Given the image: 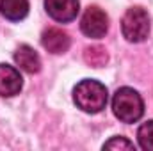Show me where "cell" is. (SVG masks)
<instances>
[{"instance_id":"obj_1","label":"cell","mask_w":153,"mask_h":151,"mask_svg":"<svg viewBox=\"0 0 153 151\" xmlns=\"http://www.w3.org/2000/svg\"><path fill=\"white\" fill-rule=\"evenodd\" d=\"M109 93L107 87L93 78H84L80 80L73 89V101L75 105L87 114H98L102 112L107 105Z\"/></svg>"},{"instance_id":"obj_2","label":"cell","mask_w":153,"mask_h":151,"mask_svg":"<svg viewBox=\"0 0 153 151\" xmlns=\"http://www.w3.org/2000/svg\"><path fill=\"white\" fill-rule=\"evenodd\" d=\"M112 112L121 123H137L144 114V101L132 87H119L112 96Z\"/></svg>"},{"instance_id":"obj_3","label":"cell","mask_w":153,"mask_h":151,"mask_svg":"<svg viewBox=\"0 0 153 151\" xmlns=\"http://www.w3.org/2000/svg\"><path fill=\"white\" fill-rule=\"evenodd\" d=\"M121 32L128 43H143L150 34V16L148 13L135 5L126 9L121 20Z\"/></svg>"},{"instance_id":"obj_4","label":"cell","mask_w":153,"mask_h":151,"mask_svg":"<svg viewBox=\"0 0 153 151\" xmlns=\"http://www.w3.org/2000/svg\"><path fill=\"white\" fill-rule=\"evenodd\" d=\"M80 30L84 36L93 39L103 38L109 30V16L98 5H89L80 20Z\"/></svg>"},{"instance_id":"obj_5","label":"cell","mask_w":153,"mask_h":151,"mask_svg":"<svg viewBox=\"0 0 153 151\" xmlns=\"http://www.w3.org/2000/svg\"><path fill=\"white\" fill-rule=\"evenodd\" d=\"M45 9L48 16L59 23L73 21L80 11L78 0H45Z\"/></svg>"},{"instance_id":"obj_6","label":"cell","mask_w":153,"mask_h":151,"mask_svg":"<svg viewBox=\"0 0 153 151\" xmlns=\"http://www.w3.org/2000/svg\"><path fill=\"white\" fill-rule=\"evenodd\" d=\"M41 44H43V48L48 50L50 53L61 55V53H66V52L70 50L71 39L68 36V32H64L62 29L50 27V29L43 30V34H41Z\"/></svg>"},{"instance_id":"obj_7","label":"cell","mask_w":153,"mask_h":151,"mask_svg":"<svg viewBox=\"0 0 153 151\" xmlns=\"http://www.w3.org/2000/svg\"><path fill=\"white\" fill-rule=\"evenodd\" d=\"M23 87V78L14 66L0 64V96H16Z\"/></svg>"},{"instance_id":"obj_8","label":"cell","mask_w":153,"mask_h":151,"mask_svg":"<svg viewBox=\"0 0 153 151\" xmlns=\"http://www.w3.org/2000/svg\"><path fill=\"white\" fill-rule=\"evenodd\" d=\"M14 62L25 71V73H38L41 70V59H39L38 52L29 46V44H20L14 52Z\"/></svg>"},{"instance_id":"obj_9","label":"cell","mask_w":153,"mask_h":151,"mask_svg":"<svg viewBox=\"0 0 153 151\" xmlns=\"http://www.w3.org/2000/svg\"><path fill=\"white\" fill-rule=\"evenodd\" d=\"M0 13L9 21H20L29 14V0H0Z\"/></svg>"},{"instance_id":"obj_10","label":"cell","mask_w":153,"mask_h":151,"mask_svg":"<svg viewBox=\"0 0 153 151\" xmlns=\"http://www.w3.org/2000/svg\"><path fill=\"white\" fill-rule=\"evenodd\" d=\"M84 61L89 64V66H93V68H102V66H105L107 64V61H109V55H107V50L103 48V46H89V48H85V52H84Z\"/></svg>"},{"instance_id":"obj_11","label":"cell","mask_w":153,"mask_h":151,"mask_svg":"<svg viewBox=\"0 0 153 151\" xmlns=\"http://www.w3.org/2000/svg\"><path fill=\"white\" fill-rule=\"evenodd\" d=\"M137 141L139 146L146 151H153V119L143 123L137 130Z\"/></svg>"},{"instance_id":"obj_12","label":"cell","mask_w":153,"mask_h":151,"mask_svg":"<svg viewBox=\"0 0 153 151\" xmlns=\"http://www.w3.org/2000/svg\"><path fill=\"white\" fill-rule=\"evenodd\" d=\"M103 150H135V146L126 137L117 135V137H112L111 141H107L103 144Z\"/></svg>"}]
</instances>
